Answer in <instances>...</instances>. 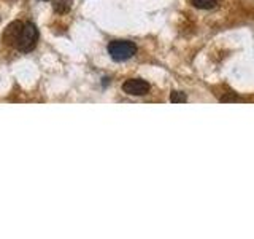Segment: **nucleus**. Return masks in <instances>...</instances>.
<instances>
[{
	"label": "nucleus",
	"mask_w": 254,
	"mask_h": 239,
	"mask_svg": "<svg viewBox=\"0 0 254 239\" xmlns=\"http://www.w3.org/2000/svg\"><path fill=\"white\" fill-rule=\"evenodd\" d=\"M170 101L173 104H181V102H186L188 98H186V94L185 93H181V91H173L170 94Z\"/></svg>",
	"instance_id": "obj_7"
},
{
	"label": "nucleus",
	"mask_w": 254,
	"mask_h": 239,
	"mask_svg": "<svg viewBox=\"0 0 254 239\" xmlns=\"http://www.w3.org/2000/svg\"><path fill=\"white\" fill-rule=\"evenodd\" d=\"M71 3H73V0H54V3H53L54 11L59 14L68 13L71 8Z\"/></svg>",
	"instance_id": "obj_5"
},
{
	"label": "nucleus",
	"mask_w": 254,
	"mask_h": 239,
	"mask_svg": "<svg viewBox=\"0 0 254 239\" xmlns=\"http://www.w3.org/2000/svg\"><path fill=\"white\" fill-rule=\"evenodd\" d=\"M222 102H232V101H238V98H235V96H224V98H221Z\"/></svg>",
	"instance_id": "obj_8"
},
{
	"label": "nucleus",
	"mask_w": 254,
	"mask_h": 239,
	"mask_svg": "<svg viewBox=\"0 0 254 239\" xmlns=\"http://www.w3.org/2000/svg\"><path fill=\"white\" fill-rule=\"evenodd\" d=\"M195 8H200V10H211V8L216 6L218 0H190Z\"/></svg>",
	"instance_id": "obj_6"
},
{
	"label": "nucleus",
	"mask_w": 254,
	"mask_h": 239,
	"mask_svg": "<svg viewBox=\"0 0 254 239\" xmlns=\"http://www.w3.org/2000/svg\"><path fill=\"white\" fill-rule=\"evenodd\" d=\"M108 54L111 56V59H115L118 62L130 59L132 56L137 53V46L135 43L129 42V40H113L108 43Z\"/></svg>",
	"instance_id": "obj_1"
},
{
	"label": "nucleus",
	"mask_w": 254,
	"mask_h": 239,
	"mask_svg": "<svg viewBox=\"0 0 254 239\" xmlns=\"http://www.w3.org/2000/svg\"><path fill=\"white\" fill-rule=\"evenodd\" d=\"M38 42V29L35 27L34 22H24L22 30L19 34L18 42H16V46L19 51L22 53H29L37 46Z\"/></svg>",
	"instance_id": "obj_2"
},
{
	"label": "nucleus",
	"mask_w": 254,
	"mask_h": 239,
	"mask_svg": "<svg viewBox=\"0 0 254 239\" xmlns=\"http://www.w3.org/2000/svg\"><path fill=\"white\" fill-rule=\"evenodd\" d=\"M123 91L129 96H145L149 93V83L141 78H130L123 85Z\"/></svg>",
	"instance_id": "obj_3"
},
{
	"label": "nucleus",
	"mask_w": 254,
	"mask_h": 239,
	"mask_svg": "<svg viewBox=\"0 0 254 239\" xmlns=\"http://www.w3.org/2000/svg\"><path fill=\"white\" fill-rule=\"evenodd\" d=\"M22 26H24L22 21H13L11 24H8L6 29L3 30V35H2L3 43L8 46H16V42H18L19 34L22 30Z\"/></svg>",
	"instance_id": "obj_4"
}]
</instances>
